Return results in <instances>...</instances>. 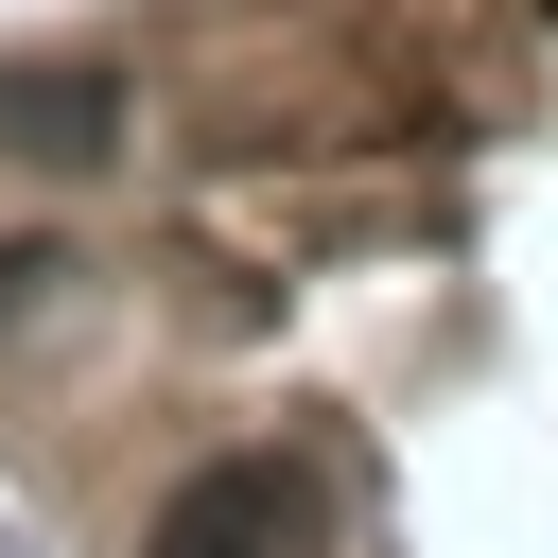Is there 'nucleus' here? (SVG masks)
Returning a JSON list of instances; mask_svg holds the SVG:
<instances>
[{
	"label": "nucleus",
	"mask_w": 558,
	"mask_h": 558,
	"mask_svg": "<svg viewBox=\"0 0 558 558\" xmlns=\"http://www.w3.org/2000/svg\"><path fill=\"white\" fill-rule=\"evenodd\" d=\"M140 558H331V488H314L296 453H209V471L157 506Z\"/></svg>",
	"instance_id": "f257e3e1"
},
{
	"label": "nucleus",
	"mask_w": 558,
	"mask_h": 558,
	"mask_svg": "<svg viewBox=\"0 0 558 558\" xmlns=\"http://www.w3.org/2000/svg\"><path fill=\"white\" fill-rule=\"evenodd\" d=\"M0 157H35V174L122 157V87L105 70H0Z\"/></svg>",
	"instance_id": "f03ea898"
},
{
	"label": "nucleus",
	"mask_w": 558,
	"mask_h": 558,
	"mask_svg": "<svg viewBox=\"0 0 558 558\" xmlns=\"http://www.w3.org/2000/svg\"><path fill=\"white\" fill-rule=\"evenodd\" d=\"M52 279H70V262H52V244H0V331H17V314H35V296H52Z\"/></svg>",
	"instance_id": "7ed1b4c3"
}]
</instances>
